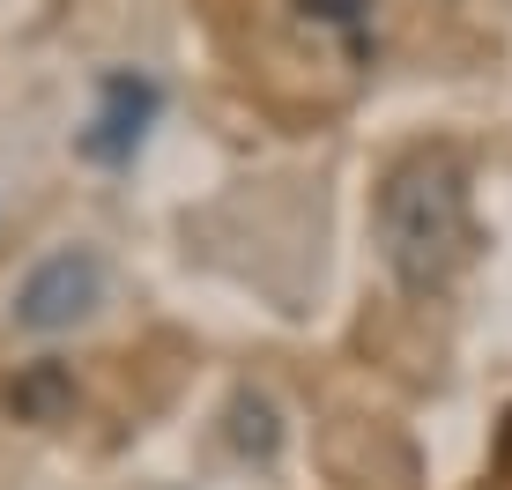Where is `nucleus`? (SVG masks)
Segmentation results:
<instances>
[{"label": "nucleus", "mask_w": 512, "mask_h": 490, "mask_svg": "<svg viewBox=\"0 0 512 490\" xmlns=\"http://www.w3.org/2000/svg\"><path fill=\"white\" fill-rule=\"evenodd\" d=\"M379 260L409 297L453 290V275L475 253V208H468V164L453 149H409L379 179L372 201Z\"/></svg>", "instance_id": "f257e3e1"}, {"label": "nucleus", "mask_w": 512, "mask_h": 490, "mask_svg": "<svg viewBox=\"0 0 512 490\" xmlns=\"http://www.w3.org/2000/svg\"><path fill=\"white\" fill-rule=\"evenodd\" d=\"M104 305V253L97 245H52L15 283V327L23 335H67Z\"/></svg>", "instance_id": "f03ea898"}, {"label": "nucleus", "mask_w": 512, "mask_h": 490, "mask_svg": "<svg viewBox=\"0 0 512 490\" xmlns=\"http://www.w3.org/2000/svg\"><path fill=\"white\" fill-rule=\"evenodd\" d=\"M290 30L312 52L342 67H379L386 38H394V0H290Z\"/></svg>", "instance_id": "7ed1b4c3"}, {"label": "nucleus", "mask_w": 512, "mask_h": 490, "mask_svg": "<svg viewBox=\"0 0 512 490\" xmlns=\"http://www.w3.org/2000/svg\"><path fill=\"white\" fill-rule=\"evenodd\" d=\"M156 104H164V90H156L149 75H104V90H97V119L82 127V156L90 164H127V156L141 149V134H149V119H156Z\"/></svg>", "instance_id": "20e7f679"}, {"label": "nucleus", "mask_w": 512, "mask_h": 490, "mask_svg": "<svg viewBox=\"0 0 512 490\" xmlns=\"http://www.w3.org/2000/svg\"><path fill=\"white\" fill-rule=\"evenodd\" d=\"M231 446L245 453V461H260V468L282 453V416H275V401L260 387H238L231 394Z\"/></svg>", "instance_id": "39448f33"}, {"label": "nucleus", "mask_w": 512, "mask_h": 490, "mask_svg": "<svg viewBox=\"0 0 512 490\" xmlns=\"http://www.w3.org/2000/svg\"><path fill=\"white\" fill-rule=\"evenodd\" d=\"M8 401H15L23 416H38V424H52V416L75 401V379H67L60 364H30V372L15 379V394H8Z\"/></svg>", "instance_id": "423d86ee"}, {"label": "nucleus", "mask_w": 512, "mask_h": 490, "mask_svg": "<svg viewBox=\"0 0 512 490\" xmlns=\"http://www.w3.org/2000/svg\"><path fill=\"white\" fill-rule=\"evenodd\" d=\"M498 468L512 476V416H505V431H498Z\"/></svg>", "instance_id": "0eeeda50"}]
</instances>
